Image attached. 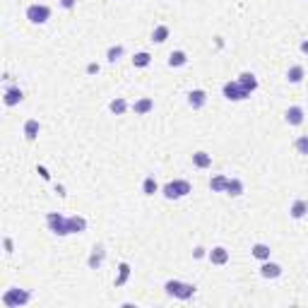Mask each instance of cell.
Segmentation results:
<instances>
[{"instance_id": "1", "label": "cell", "mask_w": 308, "mask_h": 308, "mask_svg": "<svg viewBox=\"0 0 308 308\" xmlns=\"http://www.w3.org/2000/svg\"><path fill=\"white\" fill-rule=\"evenodd\" d=\"M164 291H166L169 296H176V299H181V301H188V299L195 296V284H185V282H178V279H169V282L164 284Z\"/></svg>"}, {"instance_id": "2", "label": "cell", "mask_w": 308, "mask_h": 308, "mask_svg": "<svg viewBox=\"0 0 308 308\" xmlns=\"http://www.w3.org/2000/svg\"><path fill=\"white\" fill-rule=\"evenodd\" d=\"M188 193H193V185L188 181H183V178H176V181L166 183L162 188V195L166 200H181V198H185Z\"/></svg>"}, {"instance_id": "3", "label": "cell", "mask_w": 308, "mask_h": 308, "mask_svg": "<svg viewBox=\"0 0 308 308\" xmlns=\"http://www.w3.org/2000/svg\"><path fill=\"white\" fill-rule=\"evenodd\" d=\"M32 301V294L27 289H17V287H12V289H7L2 294V306L7 308H19V306H27Z\"/></svg>"}, {"instance_id": "4", "label": "cell", "mask_w": 308, "mask_h": 308, "mask_svg": "<svg viewBox=\"0 0 308 308\" xmlns=\"http://www.w3.org/2000/svg\"><path fill=\"white\" fill-rule=\"evenodd\" d=\"M46 224H48V229H51L55 236L70 234V229H68V217H63L60 212H48V215H46Z\"/></svg>"}, {"instance_id": "5", "label": "cell", "mask_w": 308, "mask_h": 308, "mask_svg": "<svg viewBox=\"0 0 308 308\" xmlns=\"http://www.w3.org/2000/svg\"><path fill=\"white\" fill-rule=\"evenodd\" d=\"M27 19H29L32 24H46V22L51 19V7L34 2V5L27 7Z\"/></svg>"}, {"instance_id": "6", "label": "cell", "mask_w": 308, "mask_h": 308, "mask_svg": "<svg viewBox=\"0 0 308 308\" xmlns=\"http://www.w3.org/2000/svg\"><path fill=\"white\" fill-rule=\"evenodd\" d=\"M224 96H226L229 101H243V99L251 96V91L246 89V87H241L238 80H234V82H226V85H224Z\"/></svg>"}, {"instance_id": "7", "label": "cell", "mask_w": 308, "mask_h": 308, "mask_svg": "<svg viewBox=\"0 0 308 308\" xmlns=\"http://www.w3.org/2000/svg\"><path fill=\"white\" fill-rule=\"evenodd\" d=\"M104 258H106V251H104L101 246H94V248H91L89 260H87L89 270H99V267H101V263H104Z\"/></svg>"}, {"instance_id": "8", "label": "cell", "mask_w": 308, "mask_h": 308, "mask_svg": "<svg viewBox=\"0 0 308 308\" xmlns=\"http://www.w3.org/2000/svg\"><path fill=\"white\" fill-rule=\"evenodd\" d=\"M68 229H70V234H85L87 231V219L80 217V215L68 217Z\"/></svg>"}, {"instance_id": "9", "label": "cell", "mask_w": 308, "mask_h": 308, "mask_svg": "<svg viewBox=\"0 0 308 308\" xmlns=\"http://www.w3.org/2000/svg\"><path fill=\"white\" fill-rule=\"evenodd\" d=\"M207 258H210V263H212V265H226V263H229V251H226V248H221V246H217V248H212V251H210Z\"/></svg>"}, {"instance_id": "10", "label": "cell", "mask_w": 308, "mask_h": 308, "mask_svg": "<svg viewBox=\"0 0 308 308\" xmlns=\"http://www.w3.org/2000/svg\"><path fill=\"white\" fill-rule=\"evenodd\" d=\"M188 104H190V109H202L205 104H207V94L202 89H193L190 94H188Z\"/></svg>"}, {"instance_id": "11", "label": "cell", "mask_w": 308, "mask_h": 308, "mask_svg": "<svg viewBox=\"0 0 308 308\" xmlns=\"http://www.w3.org/2000/svg\"><path fill=\"white\" fill-rule=\"evenodd\" d=\"M284 118H287L289 126H301L304 123V109L301 106H289L287 113H284Z\"/></svg>"}, {"instance_id": "12", "label": "cell", "mask_w": 308, "mask_h": 308, "mask_svg": "<svg viewBox=\"0 0 308 308\" xmlns=\"http://www.w3.org/2000/svg\"><path fill=\"white\" fill-rule=\"evenodd\" d=\"M260 274H263L265 279H277V277L282 274V267H279L277 263H270V260H265V263H263V267H260Z\"/></svg>"}, {"instance_id": "13", "label": "cell", "mask_w": 308, "mask_h": 308, "mask_svg": "<svg viewBox=\"0 0 308 308\" xmlns=\"http://www.w3.org/2000/svg\"><path fill=\"white\" fill-rule=\"evenodd\" d=\"M24 99V94H22V89L19 87H10V89H5V106H17L19 101Z\"/></svg>"}, {"instance_id": "14", "label": "cell", "mask_w": 308, "mask_h": 308, "mask_svg": "<svg viewBox=\"0 0 308 308\" xmlns=\"http://www.w3.org/2000/svg\"><path fill=\"white\" fill-rule=\"evenodd\" d=\"M154 109V101L149 99V96H145V99H137L135 104H132V111H135V116H147L149 111Z\"/></svg>"}, {"instance_id": "15", "label": "cell", "mask_w": 308, "mask_h": 308, "mask_svg": "<svg viewBox=\"0 0 308 308\" xmlns=\"http://www.w3.org/2000/svg\"><path fill=\"white\" fill-rule=\"evenodd\" d=\"M39 130H41V126H39L37 118H29L27 123H24V137L29 140V142H34L39 137Z\"/></svg>"}, {"instance_id": "16", "label": "cell", "mask_w": 308, "mask_h": 308, "mask_svg": "<svg viewBox=\"0 0 308 308\" xmlns=\"http://www.w3.org/2000/svg\"><path fill=\"white\" fill-rule=\"evenodd\" d=\"M243 190H246V185H243L241 178H229V183H226V195H231V198H241Z\"/></svg>"}, {"instance_id": "17", "label": "cell", "mask_w": 308, "mask_h": 308, "mask_svg": "<svg viewBox=\"0 0 308 308\" xmlns=\"http://www.w3.org/2000/svg\"><path fill=\"white\" fill-rule=\"evenodd\" d=\"M289 215L294 219H304L308 215V202L306 200H294V205H291Z\"/></svg>"}, {"instance_id": "18", "label": "cell", "mask_w": 308, "mask_h": 308, "mask_svg": "<svg viewBox=\"0 0 308 308\" xmlns=\"http://www.w3.org/2000/svg\"><path fill=\"white\" fill-rule=\"evenodd\" d=\"M193 166H195V169H210V166H212V154L195 152V154H193Z\"/></svg>"}, {"instance_id": "19", "label": "cell", "mask_w": 308, "mask_h": 308, "mask_svg": "<svg viewBox=\"0 0 308 308\" xmlns=\"http://www.w3.org/2000/svg\"><path fill=\"white\" fill-rule=\"evenodd\" d=\"M238 82H241V87H246V89L251 91V94L258 89V77H255L253 73H241Z\"/></svg>"}, {"instance_id": "20", "label": "cell", "mask_w": 308, "mask_h": 308, "mask_svg": "<svg viewBox=\"0 0 308 308\" xmlns=\"http://www.w3.org/2000/svg\"><path fill=\"white\" fill-rule=\"evenodd\" d=\"M251 253H253V258H258V260H263V263H265V260H270V246H267V243H255L253 248H251Z\"/></svg>"}, {"instance_id": "21", "label": "cell", "mask_w": 308, "mask_h": 308, "mask_svg": "<svg viewBox=\"0 0 308 308\" xmlns=\"http://www.w3.org/2000/svg\"><path fill=\"white\" fill-rule=\"evenodd\" d=\"M304 77H306V70H304L301 65H291L289 70H287V80H289L291 85H299Z\"/></svg>"}, {"instance_id": "22", "label": "cell", "mask_w": 308, "mask_h": 308, "mask_svg": "<svg viewBox=\"0 0 308 308\" xmlns=\"http://www.w3.org/2000/svg\"><path fill=\"white\" fill-rule=\"evenodd\" d=\"M226 183H229V178L219 174L215 178H210V190L212 193H226Z\"/></svg>"}, {"instance_id": "23", "label": "cell", "mask_w": 308, "mask_h": 308, "mask_svg": "<svg viewBox=\"0 0 308 308\" xmlns=\"http://www.w3.org/2000/svg\"><path fill=\"white\" fill-rule=\"evenodd\" d=\"M185 63H188L185 51H174V53L169 55V68H183Z\"/></svg>"}, {"instance_id": "24", "label": "cell", "mask_w": 308, "mask_h": 308, "mask_svg": "<svg viewBox=\"0 0 308 308\" xmlns=\"http://www.w3.org/2000/svg\"><path fill=\"white\" fill-rule=\"evenodd\" d=\"M149 63H152V55L147 53V51H140V53L132 55V65L135 68H147Z\"/></svg>"}, {"instance_id": "25", "label": "cell", "mask_w": 308, "mask_h": 308, "mask_svg": "<svg viewBox=\"0 0 308 308\" xmlns=\"http://www.w3.org/2000/svg\"><path fill=\"white\" fill-rule=\"evenodd\" d=\"M142 193H145V195H154V193H159V183L154 181V176H147L145 181H142Z\"/></svg>"}, {"instance_id": "26", "label": "cell", "mask_w": 308, "mask_h": 308, "mask_svg": "<svg viewBox=\"0 0 308 308\" xmlns=\"http://www.w3.org/2000/svg\"><path fill=\"white\" fill-rule=\"evenodd\" d=\"M166 39H169V27H166V24H159V27L152 32V41H154V44H164Z\"/></svg>"}, {"instance_id": "27", "label": "cell", "mask_w": 308, "mask_h": 308, "mask_svg": "<svg viewBox=\"0 0 308 308\" xmlns=\"http://www.w3.org/2000/svg\"><path fill=\"white\" fill-rule=\"evenodd\" d=\"M109 111L111 113H116V116H123L128 111V104H126V99H113L109 104Z\"/></svg>"}, {"instance_id": "28", "label": "cell", "mask_w": 308, "mask_h": 308, "mask_svg": "<svg viewBox=\"0 0 308 308\" xmlns=\"http://www.w3.org/2000/svg\"><path fill=\"white\" fill-rule=\"evenodd\" d=\"M118 270H121V274H118V279H116V287H123L128 282V277H130V265H128V263H121Z\"/></svg>"}, {"instance_id": "29", "label": "cell", "mask_w": 308, "mask_h": 308, "mask_svg": "<svg viewBox=\"0 0 308 308\" xmlns=\"http://www.w3.org/2000/svg\"><path fill=\"white\" fill-rule=\"evenodd\" d=\"M294 147H296V152H299V154H306V157H308V135H301V137L294 142Z\"/></svg>"}, {"instance_id": "30", "label": "cell", "mask_w": 308, "mask_h": 308, "mask_svg": "<svg viewBox=\"0 0 308 308\" xmlns=\"http://www.w3.org/2000/svg\"><path fill=\"white\" fill-rule=\"evenodd\" d=\"M123 51H126L123 46H111V48H109V53H106V58H109V63H116V60H118V58L123 55Z\"/></svg>"}, {"instance_id": "31", "label": "cell", "mask_w": 308, "mask_h": 308, "mask_svg": "<svg viewBox=\"0 0 308 308\" xmlns=\"http://www.w3.org/2000/svg\"><path fill=\"white\" fill-rule=\"evenodd\" d=\"M2 246H5V253H7V255L15 253V243H12V238H10V236H5V238H2Z\"/></svg>"}, {"instance_id": "32", "label": "cell", "mask_w": 308, "mask_h": 308, "mask_svg": "<svg viewBox=\"0 0 308 308\" xmlns=\"http://www.w3.org/2000/svg\"><path fill=\"white\" fill-rule=\"evenodd\" d=\"M60 5H63L65 10H73L75 5H77V0H60Z\"/></svg>"}, {"instance_id": "33", "label": "cell", "mask_w": 308, "mask_h": 308, "mask_svg": "<svg viewBox=\"0 0 308 308\" xmlns=\"http://www.w3.org/2000/svg\"><path fill=\"white\" fill-rule=\"evenodd\" d=\"M87 73H89V75L99 73V65H96V63H89V65H87Z\"/></svg>"}, {"instance_id": "34", "label": "cell", "mask_w": 308, "mask_h": 308, "mask_svg": "<svg viewBox=\"0 0 308 308\" xmlns=\"http://www.w3.org/2000/svg\"><path fill=\"white\" fill-rule=\"evenodd\" d=\"M193 255H195V258H205V248H195Z\"/></svg>"}, {"instance_id": "35", "label": "cell", "mask_w": 308, "mask_h": 308, "mask_svg": "<svg viewBox=\"0 0 308 308\" xmlns=\"http://www.w3.org/2000/svg\"><path fill=\"white\" fill-rule=\"evenodd\" d=\"M301 53L308 55V39H306V41H301Z\"/></svg>"}, {"instance_id": "36", "label": "cell", "mask_w": 308, "mask_h": 308, "mask_svg": "<svg viewBox=\"0 0 308 308\" xmlns=\"http://www.w3.org/2000/svg\"><path fill=\"white\" fill-rule=\"evenodd\" d=\"M55 193H58V195L63 198V195H65V188H63V185H55Z\"/></svg>"}]
</instances>
